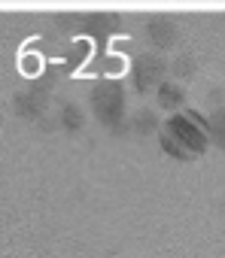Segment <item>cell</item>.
Wrapping results in <instances>:
<instances>
[{"label": "cell", "instance_id": "obj_1", "mask_svg": "<svg viewBox=\"0 0 225 258\" xmlns=\"http://www.w3.org/2000/svg\"><path fill=\"white\" fill-rule=\"evenodd\" d=\"M164 146L180 155V158H192L198 152H204L207 146V134L189 118V115H177L164 124Z\"/></svg>", "mask_w": 225, "mask_h": 258}]
</instances>
